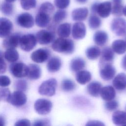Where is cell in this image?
<instances>
[{
    "label": "cell",
    "mask_w": 126,
    "mask_h": 126,
    "mask_svg": "<svg viewBox=\"0 0 126 126\" xmlns=\"http://www.w3.org/2000/svg\"><path fill=\"white\" fill-rule=\"evenodd\" d=\"M18 25L21 27L29 29L34 25V19L32 16L29 13L24 12L19 15L16 19Z\"/></svg>",
    "instance_id": "8fae6325"
},
{
    "label": "cell",
    "mask_w": 126,
    "mask_h": 126,
    "mask_svg": "<svg viewBox=\"0 0 126 126\" xmlns=\"http://www.w3.org/2000/svg\"><path fill=\"white\" fill-rule=\"evenodd\" d=\"M113 85L117 90L122 91L126 88V74L120 73L116 75L113 80Z\"/></svg>",
    "instance_id": "ac0fdd59"
},
{
    "label": "cell",
    "mask_w": 126,
    "mask_h": 126,
    "mask_svg": "<svg viewBox=\"0 0 126 126\" xmlns=\"http://www.w3.org/2000/svg\"><path fill=\"white\" fill-rule=\"evenodd\" d=\"M101 54L99 63H112L114 58V51L112 48L109 47H106L102 49Z\"/></svg>",
    "instance_id": "7402d4cb"
},
{
    "label": "cell",
    "mask_w": 126,
    "mask_h": 126,
    "mask_svg": "<svg viewBox=\"0 0 126 126\" xmlns=\"http://www.w3.org/2000/svg\"><path fill=\"white\" fill-rule=\"evenodd\" d=\"M62 66V61L58 57L51 58L47 64V68L50 72H55L59 71Z\"/></svg>",
    "instance_id": "603a6c76"
},
{
    "label": "cell",
    "mask_w": 126,
    "mask_h": 126,
    "mask_svg": "<svg viewBox=\"0 0 126 126\" xmlns=\"http://www.w3.org/2000/svg\"><path fill=\"white\" fill-rule=\"evenodd\" d=\"M11 94L10 90L6 88H0V100L8 101Z\"/></svg>",
    "instance_id": "f35d334b"
},
{
    "label": "cell",
    "mask_w": 126,
    "mask_h": 126,
    "mask_svg": "<svg viewBox=\"0 0 126 126\" xmlns=\"http://www.w3.org/2000/svg\"><path fill=\"white\" fill-rule=\"evenodd\" d=\"M10 70L14 76L23 78L28 75V66L22 63H15L10 65Z\"/></svg>",
    "instance_id": "ba28073f"
},
{
    "label": "cell",
    "mask_w": 126,
    "mask_h": 126,
    "mask_svg": "<svg viewBox=\"0 0 126 126\" xmlns=\"http://www.w3.org/2000/svg\"><path fill=\"white\" fill-rule=\"evenodd\" d=\"M71 32V24L68 23L62 24L57 29V33L61 37L66 38L69 36Z\"/></svg>",
    "instance_id": "f1b7e54d"
},
{
    "label": "cell",
    "mask_w": 126,
    "mask_h": 126,
    "mask_svg": "<svg viewBox=\"0 0 126 126\" xmlns=\"http://www.w3.org/2000/svg\"><path fill=\"white\" fill-rule=\"evenodd\" d=\"M0 10L3 14L10 16L13 14L14 11L13 5L10 2H3L0 5Z\"/></svg>",
    "instance_id": "d6a6232c"
},
{
    "label": "cell",
    "mask_w": 126,
    "mask_h": 126,
    "mask_svg": "<svg viewBox=\"0 0 126 126\" xmlns=\"http://www.w3.org/2000/svg\"><path fill=\"white\" fill-rule=\"evenodd\" d=\"M74 42L70 39L63 37L58 38L52 44V48L56 52L66 54H72L74 50Z\"/></svg>",
    "instance_id": "6da1fadb"
},
{
    "label": "cell",
    "mask_w": 126,
    "mask_h": 126,
    "mask_svg": "<svg viewBox=\"0 0 126 126\" xmlns=\"http://www.w3.org/2000/svg\"></svg>",
    "instance_id": "11a10c76"
},
{
    "label": "cell",
    "mask_w": 126,
    "mask_h": 126,
    "mask_svg": "<svg viewBox=\"0 0 126 126\" xmlns=\"http://www.w3.org/2000/svg\"><path fill=\"white\" fill-rule=\"evenodd\" d=\"M28 87L27 82L25 80H19L15 83V88L17 91H25Z\"/></svg>",
    "instance_id": "b9f144b4"
},
{
    "label": "cell",
    "mask_w": 126,
    "mask_h": 126,
    "mask_svg": "<svg viewBox=\"0 0 126 126\" xmlns=\"http://www.w3.org/2000/svg\"><path fill=\"white\" fill-rule=\"evenodd\" d=\"M36 37L32 34H25L21 36L19 45L22 50L26 52L32 50L36 45Z\"/></svg>",
    "instance_id": "277c9868"
},
{
    "label": "cell",
    "mask_w": 126,
    "mask_h": 126,
    "mask_svg": "<svg viewBox=\"0 0 126 126\" xmlns=\"http://www.w3.org/2000/svg\"><path fill=\"white\" fill-rule=\"evenodd\" d=\"M20 37V34L18 32L10 34L3 41V46L6 49L15 48L19 44Z\"/></svg>",
    "instance_id": "7c38bea8"
},
{
    "label": "cell",
    "mask_w": 126,
    "mask_h": 126,
    "mask_svg": "<svg viewBox=\"0 0 126 126\" xmlns=\"http://www.w3.org/2000/svg\"><path fill=\"white\" fill-rule=\"evenodd\" d=\"M100 94L101 98L105 101L113 99L116 96V91L111 86H105L101 88Z\"/></svg>",
    "instance_id": "e0dca14e"
},
{
    "label": "cell",
    "mask_w": 126,
    "mask_h": 126,
    "mask_svg": "<svg viewBox=\"0 0 126 126\" xmlns=\"http://www.w3.org/2000/svg\"><path fill=\"white\" fill-rule=\"evenodd\" d=\"M28 77L31 80H37L41 75V69L39 66L35 64H30L28 66Z\"/></svg>",
    "instance_id": "ffe728a7"
},
{
    "label": "cell",
    "mask_w": 126,
    "mask_h": 126,
    "mask_svg": "<svg viewBox=\"0 0 126 126\" xmlns=\"http://www.w3.org/2000/svg\"><path fill=\"white\" fill-rule=\"evenodd\" d=\"M101 87L102 85L99 82L93 81L88 85L87 90L91 96L97 97L100 94Z\"/></svg>",
    "instance_id": "d4e9b609"
},
{
    "label": "cell",
    "mask_w": 126,
    "mask_h": 126,
    "mask_svg": "<svg viewBox=\"0 0 126 126\" xmlns=\"http://www.w3.org/2000/svg\"><path fill=\"white\" fill-rule=\"evenodd\" d=\"M55 7L54 5L49 2H45L42 3L39 7V11L51 15L54 12Z\"/></svg>",
    "instance_id": "8d00e7d4"
},
{
    "label": "cell",
    "mask_w": 126,
    "mask_h": 126,
    "mask_svg": "<svg viewBox=\"0 0 126 126\" xmlns=\"http://www.w3.org/2000/svg\"><path fill=\"white\" fill-rule=\"evenodd\" d=\"M35 37L40 44L47 45L54 40L55 34V32L52 30H42L37 32Z\"/></svg>",
    "instance_id": "52a82bcc"
},
{
    "label": "cell",
    "mask_w": 126,
    "mask_h": 126,
    "mask_svg": "<svg viewBox=\"0 0 126 126\" xmlns=\"http://www.w3.org/2000/svg\"><path fill=\"white\" fill-rule=\"evenodd\" d=\"M119 106V103L117 101L115 100H111L107 101L105 103L104 106L105 109L109 111H112L117 109Z\"/></svg>",
    "instance_id": "ab89813d"
},
{
    "label": "cell",
    "mask_w": 126,
    "mask_h": 126,
    "mask_svg": "<svg viewBox=\"0 0 126 126\" xmlns=\"http://www.w3.org/2000/svg\"><path fill=\"white\" fill-rule=\"evenodd\" d=\"M86 65L85 61L81 58L76 57L73 59L70 64V69L74 72H78L81 70Z\"/></svg>",
    "instance_id": "4316f807"
},
{
    "label": "cell",
    "mask_w": 126,
    "mask_h": 126,
    "mask_svg": "<svg viewBox=\"0 0 126 126\" xmlns=\"http://www.w3.org/2000/svg\"><path fill=\"white\" fill-rule=\"evenodd\" d=\"M112 9V3L110 1H106L101 3H98L96 6V13L103 18L108 17L111 12Z\"/></svg>",
    "instance_id": "5bb4252c"
},
{
    "label": "cell",
    "mask_w": 126,
    "mask_h": 126,
    "mask_svg": "<svg viewBox=\"0 0 126 126\" xmlns=\"http://www.w3.org/2000/svg\"><path fill=\"white\" fill-rule=\"evenodd\" d=\"M88 9L86 7H81L74 9L71 13L73 20L80 22L86 19L88 15Z\"/></svg>",
    "instance_id": "d6986e66"
},
{
    "label": "cell",
    "mask_w": 126,
    "mask_h": 126,
    "mask_svg": "<svg viewBox=\"0 0 126 126\" xmlns=\"http://www.w3.org/2000/svg\"><path fill=\"white\" fill-rule=\"evenodd\" d=\"M6 70V64L4 60L0 56V74L4 73Z\"/></svg>",
    "instance_id": "bcb514c9"
},
{
    "label": "cell",
    "mask_w": 126,
    "mask_h": 126,
    "mask_svg": "<svg viewBox=\"0 0 126 126\" xmlns=\"http://www.w3.org/2000/svg\"><path fill=\"white\" fill-rule=\"evenodd\" d=\"M113 123L117 126H126V112L123 111H116L112 115Z\"/></svg>",
    "instance_id": "44dd1931"
},
{
    "label": "cell",
    "mask_w": 126,
    "mask_h": 126,
    "mask_svg": "<svg viewBox=\"0 0 126 126\" xmlns=\"http://www.w3.org/2000/svg\"><path fill=\"white\" fill-rule=\"evenodd\" d=\"M5 123V121L4 118L2 116L0 115V126H4Z\"/></svg>",
    "instance_id": "f907efd6"
},
{
    "label": "cell",
    "mask_w": 126,
    "mask_h": 126,
    "mask_svg": "<svg viewBox=\"0 0 126 126\" xmlns=\"http://www.w3.org/2000/svg\"><path fill=\"white\" fill-rule=\"evenodd\" d=\"M13 29L12 23L6 18H0V37H6L9 35Z\"/></svg>",
    "instance_id": "9a60e30c"
},
{
    "label": "cell",
    "mask_w": 126,
    "mask_h": 126,
    "mask_svg": "<svg viewBox=\"0 0 126 126\" xmlns=\"http://www.w3.org/2000/svg\"><path fill=\"white\" fill-rule=\"evenodd\" d=\"M67 17V12L63 9H60L57 11L53 17V20L54 23L59 24L65 19Z\"/></svg>",
    "instance_id": "d590c367"
},
{
    "label": "cell",
    "mask_w": 126,
    "mask_h": 126,
    "mask_svg": "<svg viewBox=\"0 0 126 126\" xmlns=\"http://www.w3.org/2000/svg\"><path fill=\"white\" fill-rule=\"evenodd\" d=\"M20 4L23 9L29 10L35 7L36 5V0H20Z\"/></svg>",
    "instance_id": "74e56055"
},
{
    "label": "cell",
    "mask_w": 126,
    "mask_h": 126,
    "mask_svg": "<svg viewBox=\"0 0 126 126\" xmlns=\"http://www.w3.org/2000/svg\"><path fill=\"white\" fill-rule=\"evenodd\" d=\"M15 126H31V124L30 121L26 119H21L18 120V121H17L15 125Z\"/></svg>",
    "instance_id": "f6af8a7d"
},
{
    "label": "cell",
    "mask_w": 126,
    "mask_h": 126,
    "mask_svg": "<svg viewBox=\"0 0 126 126\" xmlns=\"http://www.w3.org/2000/svg\"><path fill=\"white\" fill-rule=\"evenodd\" d=\"M52 108V103L49 100L39 98L37 99L34 104L35 111L40 115H46L49 113Z\"/></svg>",
    "instance_id": "8992f818"
},
{
    "label": "cell",
    "mask_w": 126,
    "mask_h": 126,
    "mask_svg": "<svg viewBox=\"0 0 126 126\" xmlns=\"http://www.w3.org/2000/svg\"><path fill=\"white\" fill-rule=\"evenodd\" d=\"M77 82L81 85H85L90 82L92 78L91 73L87 70H80L75 76Z\"/></svg>",
    "instance_id": "484cf974"
},
{
    "label": "cell",
    "mask_w": 126,
    "mask_h": 126,
    "mask_svg": "<svg viewBox=\"0 0 126 126\" xmlns=\"http://www.w3.org/2000/svg\"><path fill=\"white\" fill-rule=\"evenodd\" d=\"M4 57L8 62L14 63L18 60L19 55L15 48H8L4 52Z\"/></svg>",
    "instance_id": "4dcf8cb0"
},
{
    "label": "cell",
    "mask_w": 126,
    "mask_h": 126,
    "mask_svg": "<svg viewBox=\"0 0 126 126\" xmlns=\"http://www.w3.org/2000/svg\"><path fill=\"white\" fill-rule=\"evenodd\" d=\"M123 14H124L126 17V6H125L124 7H123Z\"/></svg>",
    "instance_id": "f5cc1de1"
},
{
    "label": "cell",
    "mask_w": 126,
    "mask_h": 126,
    "mask_svg": "<svg viewBox=\"0 0 126 126\" xmlns=\"http://www.w3.org/2000/svg\"><path fill=\"white\" fill-rule=\"evenodd\" d=\"M77 2L79 3H81V4H83L86 3L88 0H75Z\"/></svg>",
    "instance_id": "816d5d0a"
},
{
    "label": "cell",
    "mask_w": 126,
    "mask_h": 126,
    "mask_svg": "<svg viewBox=\"0 0 126 126\" xmlns=\"http://www.w3.org/2000/svg\"><path fill=\"white\" fill-rule=\"evenodd\" d=\"M97 2L94 3L91 6V11L93 13H96V6H97Z\"/></svg>",
    "instance_id": "681fc988"
},
{
    "label": "cell",
    "mask_w": 126,
    "mask_h": 126,
    "mask_svg": "<svg viewBox=\"0 0 126 126\" xmlns=\"http://www.w3.org/2000/svg\"><path fill=\"white\" fill-rule=\"evenodd\" d=\"M86 126H104V124L99 121L92 120L89 121L86 124Z\"/></svg>",
    "instance_id": "7dc6e473"
},
{
    "label": "cell",
    "mask_w": 126,
    "mask_h": 126,
    "mask_svg": "<svg viewBox=\"0 0 126 126\" xmlns=\"http://www.w3.org/2000/svg\"><path fill=\"white\" fill-rule=\"evenodd\" d=\"M51 21L50 15L45 12L38 11V13L35 17V24L40 28L47 27Z\"/></svg>",
    "instance_id": "2e32d148"
},
{
    "label": "cell",
    "mask_w": 126,
    "mask_h": 126,
    "mask_svg": "<svg viewBox=\"0 0 126 126\" xmlns=\"http://www.w3.org/2000/svg\"><path fill=\"white\" fill-rule=\"evenodd\" d=\"M101 24L100 19L94 14L91 15L88 20V24L90 29L95 30L98 28Z\"/></svg>",
    "instance_id": "836d02e7"
},
{
    "label": "cell",
    "mask_w": 126,
    "mask_h": 126,
    "mask_svg": "<svg viewBox=\"0 0 126 126\" xmlns=\"http://www.w3.org/2000/svg\"><path fill=\"white\" fill-rule=\"evenodd\" d=\"M111 31L117 36L126 34V20L121 17L113 19L111 23Z\"/></svg>",
    "instance_id": "5b68a950"
},
{
    "label": "cell",
    "mask_w": 126,
    "mask_h": 126,
    "mask_svg": "<svg viewBox=\"0 0 126 126\" xmlns=\"http://www.w3.org/2000/svg\"><path fill=\"white\" fill-rule=\"evenodd\" d=\"M27 96L22 91H16L11 94L8 102L15 106H21L27 102Z\"/></svg>",
    "instance_id": "9c48e42d"
},
{
    "label": "cell",
    "mask_w": 126,
    "mask_h": 126,
    "mask_svg": "<svg viewBox=\"0 0 126 126\" xmlns=\"http://www.w3.org/2000/svg\"><path fill=\"white\" fill-rule=\"evenodd\" d=\"M122 0H112V6L111 12L113 15L116 16H120L123 15V5Z\"/></svg>",
    "instance_id": "1f68e13d"
},
{
    "label": "cell",
    "mask_w": 126,
    "mask_h": 126,
    "mask_svg": "<svg viewBox=\"0 0 126 126\" xmlns=\"http://www.w3.org/2000/svg\"><path fill=\"white\" fill-rule=\"evenodd\" d=\"M94 43L98 46H103L108 41V36L107 33L103 31H98L96 32L93 37Z\"/></svg>",
    "instance_id": "cb8c5ba5"
},
{
    "label": "cell",
    "mask_w": 126,
    "mask_h": 126,
    "mask_svg": "<svg viewBox=\"0 0 126 126\" xmlns=\"http://www.w3.org/2000/svg\"><path fill=\"white\" fill-rule=\"evenodd\" d=\"M121 64H122V67L126 70V55H125L122 60V62H121Z\"/></svg>",
    "instance_id": "c3c4849f"
},
{
    "label": "cell",
    "mask_w": 126,
    "mask_h": 126,
    "mask_svg": "<svg viewBox=\"0 0 126 126\" xmlns=\"http://www.w3.org/2000/svg\"><path fill=\"white\" fill-rule=\"evenodd\" d=\"M57 86V80L54 78H50L41 84L38 88V93L43 95L52 96L56 93Z\"/></svg>",
    "instance_id": "7a4b0ae2"
},
{
    "label": "cell",
    "mask_w": 126,
    "mask_h": 126,
    "mask_svg": "<svg viewBox=\"0 0 126 126\" xmlns=\"http://www.w3.org/2000/svg\"><path fill=\"white\" fill-rule=\"evenodd\" d=\"M101 54V51L99 47L96 46H92L88 47L86 50L87 57L90 60H95L97 59Z\"/></svg>",
    "instance_id": "f546056e"
},
{
    "label": "cell",
    "mask_w": 126,
    "mask_h": 126,
    "mask_svg": "<svg viewBox=\"0 0 126 126\" xmlns=\"http://www.w3.org/2000/svg\"><path fill=\"white\" fill-rule=\"evenodd\" d=\"M112 49L118 54H123L126 51V42L123 40H114L112 44Z\"/></svg>",
    "instance_id": "83f0119b"
},
{
    "label": "cell",
    "mask_w": 126,
    "mask_h": 126,
    "mask_svg": "<svg viewBox=\"0 0 126 126\" xmlns=\"http://www.w3.org/2000/svg\"><path fill=\"white\" fill-rule=\"evenodd\" d=\"M55 6L60 9H64L67 8L70 3V0H54Z\"/></svg>",
    "instance_id": "60d3db41"
},
{
    "label": "cell",
    "mask_w": 126,
    "mask_h": 126,
    "mask_svg": "<svg viewBox=\"0 0 126 126\" xmlns=\"http://www.w3.org/2000/svg\"><path fill=\"white\" fill-rule=\"evenodd\" d=\"M61 88L63 91L69 92L75 90L76 85L71 80L65 79L62 81L61 83Z\"/></svg>",
    "instance_id": "e575fe53"
},
{
    "label": "cell",
    "mask_w": 126,
    "mask_h": 126,
    "mask_svg": "<svg viewBox=\"0 0 126 126\" xmlns=\"http://www.w3.org/2000/svg\"><path fill=\"white\" fill-rule=\"evenodd\" d=\"M99 74L102 79L108 81L115 75L116 69L111 63H99Z\"/></svg>",
    "instance_id": "3957f363"
},
{
    "label": "cell",
    "mask_w": 126,
    "mask_h": 126,
    "mask_svg": "<svg viewBox=\"0 0 126 126\" xmlns=\"http://www.w3.org/2000/svg\"><path fill=\"white\" fill-rule=\"evenodd\" d=\"M50 122L47 119H39L34 122L33 126H43L50 125Z\"/></svg>",
    "instance_id": "ee69618b"
},
{
    "label": "cell",
    "mask_w": 126,
    "mask_h": 126,
    "mask_svg": "<svg viewBox=\"0 0 126 126\" xmlns=\"http://www.w3.org/2000/svg\"><path fill=\"white\" fill-rule=\"evenodd\" d=\"M86 29L85 24L81 22L75 23L72 27V36L76 40L83 39L86 35Z\"/></svg>",
    "instance_id": "4fadbf2b"
},
{
    "label": "cell",
    "mask_w": 126,
    "mask_h": 126,
    "mask_svg": "<svg viewBox=\"0 0 126 126\" xmlns=\"http://www.w3.org/2000/svg\"><path fill=\"white\" fill-rule=\"evenodd\" d=\"M11 83L10 78L5 75H0V87H6Z\"/></svg>",
    "instance_id": "7bdbcfd3"
},
{
    "label": "cell",
    "mask_w": 126,
    "mask_h": 126,
    "mask_svg": "<svg viewBox=\"0 0 126 126\" xmlns=\"http://www.w3.org/2000/svg\"><path fill=\"white\" fill-rule=\"evenodd\" d=\"M15 0H5V1L8 2H10V3L14 2Z\"/></svg>",
    "instance_id": "db71d44e"
},
{
    "label": "cell",
    "mask_w": 126,
    "mask_h": 126,
    "mask_svg": "<svg viewBox=\"0 0 126 126\" xmlns=\"http://www.w3.org/2000/svg\"><path fill=\"white\" fill-rule=\"evenodd\" d=\"M50 55V52L48 49L40 48L32 53L31 58L35 63H42L48 60Z\"/></svg>",
    "instance_id": "30bf717a"
}]
</instances>
